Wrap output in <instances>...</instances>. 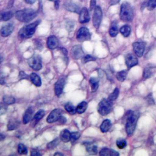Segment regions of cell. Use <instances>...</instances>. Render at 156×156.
<instances>
[{
	"instance_id": "1",
	"label": "cell",
	"mask_w": 156,
	"mask_h": 156,
	"mask_svg": "<svg viewBox=\"0 0 156 156\" xmlns=\"http://www.w3.org/2000/svg\"><path fill=\"white\" fill-rule=\"evenodd\" d=\"M139 117V113L137 112L129 110L126 112L125 116V129L128 136H131L135 129L137 120Z\"/></svg>"
},
{
	"instance_id": "2",
	"label": "cell",
	"mask_w": 156,
	"mask_h": 156,
	"mask_svg": "<svg viewBox=\"0 0 156 156\" xmlns=\"http://www.w3.org/2000/svg\"><path fill=\"white\" fill-rule=\"evenodd\" d=\"M40 22V20H37L23 27L18 32L19 38L20 39H27L30 38L35 33V29Z\"/></svg>"
},
{
	"instance_id": "3",
	"label": "cell",
	"mask_w": 156,
	"mask_h": 156,
	"mask_svg": "<svg viewBox=\"0 0 156 156\" xmlns=\"http://www.w3.org/2000/svg\"><path fill=\"white\" fill-rule=\"evenodd\" d=\"M37 16L36 11L30 8L18 10L15 13L16 19L23 23H28Z\"/></svg>"
},
{
	"instance_id": "4",
	"label": "cell",
	"mask_w": 156,
	"mask_h": 156,
	"mask_svg": "<svg viewBox=\"0 0 156 156\" xmlns=\"http://www.w3.org/2000/svg\"><path fill=\"white\" fill-rule=\"evenodd\" d=\"M120 19L124 22H130L133 18V11L130 4L127 2H124L120 7Z\"/></svg>"
},
{
	"instance_id": "5",
	"label": "cell",
	"mask_w": 156,
	"mask_h": 156,
	"mask_svg": "<svg viewBox=\"0 0 156 156\" xmlns=\"http://www.w3.org/2000/svg\"><path fill=\"white\" fill-rule=\"evenodd\" d=\"M112 102L109 101L108 99H103L98 104V111L101 115H107L112 111Z\"/></svg>"
},
{
	"instance_id": "6",
	"label": "cell",
	"mask_w": 156,
	"mask_h": 156,
	"mask_svg": "<svg viewBox=\"0 0 156 156\" xmlns=\"http://www.w3.org/2000/svg\"><path fill=\"white\" fill-rule=\"evenodd\" d=\"M28 63L30 68L35 71L40 70L42 67L41 58L40 55L35 54L28 60Z\"/></svg>"
},
{
	"instance_id": "7",
	"label": "cell",
	"mask_w": 156,
	"mask_h": 156,
	"mask_svg": "<svg viewBox=\"0 0 156 156\" xmlns=\"http://www.w3.org/2000/svg\"><path fill=\"white\" fill-rule=\"evenodd\" d=\"M76 38L79 42L88 41L91 39V34L87 27H82L77 32Z\"/></svg>"
},
{
	"instance_id": "8",
	"label": "cell",
	"mask_w": 156,
	"mask_h": 156,
	"mask_svg": "<svg viewBox=\"0 0 156 156\" xmlns=\"http://www.w3.org/2000/svg\"><path fill=\"white\" fill-rule=\"evenodd\" d=\"M102 18V12L101 8L99 6H96L94 9V13L93 15V24L96 29H98L101 23Z\"/></svg>"
},
{
	"instance_id": "9",
	"label": "cell",
	"mask_w": 156,
	"mask_h": 156,
	"mask_svg": "<svg viewBox=\"0 0 156 156\" xmlns=\"http://www.w3.org/2000/svg\"><path fill=\"white\" fill-rule=\"evenodd\" d=\"M62 110L60 108L54 109L48 115L46 119L47 122L48 123H52L57 121H58L59 118L61 117L62 115Z\"/></svg>"
},
{
	"instance_id": "10",
	"label": "cell",
	"mask_w": 156,
	"mask_h": 156,
	"mask_svg": "<svg viewBox=\"0 0 156 156\" xmlns=\"http://www.w3.org/2000/svg\"><path fill=\"white\" fill-rule=\"evenodd\" d=\"M132 46L135 55L139 57H142L145 49L144 43L141 41H136L133 43Z\"/></svg>"
},
{
	"instance_id": "11",
	"label": "cell",
	"mask_w": 156,
	"mask_h": 156,
	"mask_svg": "<svg viewBox=\"0 0 156 156\" xmlns=\"http://www.w3.org/2000/svg\"><path fill=\"white\" fill-rule=\"evenodd\" d=\"M126 64L128 69H130V68L138 64V58L136 57V55H134L133 54L129 53L126 55Z\"/></svg>"
},
{
	"instance_id": "12",
	"label": "cell",
	"mask_w": 156,
	"mask_h": 156,
	"mask_svg": "<svg viewBox=\"0 0 156 156\" xmlns=\"http://www.w3.org/2000/svg\"><path fill=\"white\" fill-rule=\"evenodd\" d=\"M65 84V79L63 77H61L58 79L54 86V91L55 93L57 96H59L63 90L64 86Z\"/></svg>"
},
{
	"instance_id": "13",
	"label": "cell",
	"mask_w": 156,
	"mask_h": 156,
	"mask_svg": "<svg viewBox=\"0 0 156 156\" xmlns=\"http://www.w3.org/2000/svg\"><path fill=\"white\" fill-rule=\"evenodd\" d=\"M90 17L88 9L86 7H83L79 13V21L80 23H86L90 21Z\"/></svg>"
},
{
	"instance_id": "14",
	"label": "cell",
	"mask_w": 156,
	"mask_h": 156,
	"mask_svg": "<svg viewBox=\"0 0 156 156\" xmlns=\"http://www.w3.org/2000/svg\"><path fill=\"white\" fill-rule=\"evenodd\" d=\"M71 55L74 59H79L83 55V52L80 45H76L73 47L71 51Z\"/></svg>"
},
{
	"instance_id": "15",
	"label": "cell",
	"mask_w": 156,
	"mask_h": 156,
	"mask_svg": "<svg viewBox=\"0 0 156 156\" xmlns=\"http://www.w3.org/2000/svg\"><path fill=\"white\" fill-rule=\"evenodd\" d=\"M13 29H14V27H13V24H10V23L7 24L1 27V30H0L1 34L2 37H7L12 33Z\"/></svg>"
},
{
	"instance_id": "16",
	"label": "cell",
	"mask_w": 156,
	"mask_h": 156,
	"mask_svg": "<svg viewBox=\"0 0 156 156\" xmlns=\"http://www.w3.org/2000/svg\"><path fill=\"white\" fill-rule=\"evenodd\" d=\"M58 45V40L54 35H51L47 40V46L50 49H55Z\"/></svg>"
},
{
	"instance_id": "17",
	"label": "cell",
	"mask_w": 156,
	"mask_h": 156,
	"mask_svg": "<svg viewBox=\"0 0 156 156\" xmlns=\"http://www.w3.org/2000/svg\"><path fill=\"white\" fill-rule=\"evenodd\" d=\"M32 114H33V109L31 107H29V108H27V109L26 110L24 115H23V123L27 124L32 119Z\"/></svg>"
},
{
	"instance_id": "18",
	"label": "cell",
	"mask_w": 156,
	"mask_h": 156,
	"mask_svg": "<svg viewBox=\"0 0 156 156\" xmlns=\"http://www.w3.org/2000/svg\"><path fill=\"white\" fill-rule=\"evenodd\" d=\"M13 15V12L8 11H0V21H8L12 18Z\"/></svg>"
},
{
	"instance_id": "19",
	"label": "cell",
	"mask_w": 156,
	"mask_h": 156,
	"mask_svg": "<svg viewBox=\"0 0 156 156\" xmlns=\"http://www.w3.org/2000/svg\"><path fill=\"white\" fill-rule=\"evenodd\" d=\"M60 140L64 143H68L71 140V133L67 129H64L60 132Z\"/></svg>"
},
{
	"instance_id": "20",
	"label": "cell",
	"mask_w": 156,
	"mask_h": 156,
	"mask_svg": "<svg viewBox=\"0 0 156 156\" xmlns=\"http://www.w3.org/2000/svg\"><path fill=\"white\" fill-rule=\"evenodd\" d=\"M30 79L32 83L36 87H40L41 85V80L40 76L35 73H32L30 74Z\"/></svg>"
},
{
	"instance_id": "21",
	"label": "cell",
	"mask_w": 156,
	"mask_h": 156,
	"mask_svg": "<svg viewBox=\"0 0 156 156\" xmlns=\"http://www.w3.org/2000/svg\"><path fill=\"white\" fill-rule=\"evenodd\" d=\"M20 126V121L15 118H12L9 121L7 124V129L9 130H12L17 129Z\"/></svg>"
},
{
	"instance_id": "22",
	"label": "cell",
	"mask_w": 156,
	"mask_h": 156,
	"mask_svg": "<svg viewBox=\"0 0 156 156\" xmlns=\"http://www.w3.org/2000/svg\"><path fill=\"white\" fill-rule=\"evenodd\" d=\"M118 32V25L116 21H114L111 23V25L109 28V34L111 37H115L117 35Z\"/></svg>"
},
{
	"instance_id": "23",
	"label": "cell",
	"mask_w": 156,
	"mask_h": 156,
	"mask_svg": "<svg viewBox=\"0 0 156 156\" xmlns=\"http://www.w3.org/2000/svg\"><path fill=\"white\" fill-rule=\"evenodd\" d=\"M111 126V121L109 119H105L100 126V130L102 132H107L110 129Z\"/></svg>"
},
{
	"instance_id": "24",
	"label": "cell",
	"mask_w": 156,
	"mask_h": 156,
	"mask_svg": "<svg viewBox=\"0 0 156 156\" xmlns=\"http://www.w3.org/2000/svg\"><path fill=\"white\" fill-rule=\"evenodd\" d=\"M91 91H95L97 90L99 87V79L96 77H91L89 80Z\"/></svg>"
},
{
	"instance_id": "25",
	"label": "cell",
	"mask_w": 156,
	"mask_h": 156,
	"mask_svg": "<svg viewBox=\"0 0 156 156\" xmlns=\"http://www.w3.org/2000/svg\"><path fill=\"white\" fill-rule=\"evenodd\" d=\"M87 108V102L85 101H82L78 104L76 107V112L79 114H82L85 112Z\"/></svg>"
},
{
	"instance_id": "26",
	"label": "cell",
	"mask_w": 156,
	"mask_h": 156,
	"mask_svg": "<svg viewBox=\"0 0 156 156\" xmlns=\"http://www.w3.org/2000/svg\"><path fill=\"white\" fill-rule=\"evenodd\" d=\"M119 31L121 32V34L124 37H127L129 36L130 32H131V28L129 25H124L123 26H122L120 29Z\"/></svg>"
},
{
	"instance_id": "27",
	"label": "cell",
	"mask_w": 156,
	"mask_h": 156,
	"mask_svg": "<svg viewBox=\"0 0 156 156\" xmlns=\"http://www.w3.org/2000/svg\"><path fill=\"white\" fill-rule=\"evenodd\" d=\"M65 9L69 11L73 12L75 13H79L80 10L79 9V7L75 4L73 3H68L65 5Z\"/></svg>"
},
{
	"instance_id": "28",
	"label": "cell",
	"mask_w": 156,
	"mask_h": 156,
	"mask_svg": "<svg viewBox=\"0 0 156 156\" xmlns=\"http://www.w3.org/2000/svg\"><path fill=\"white\" fill-rule=\"evenodd\" d=\"M65 110L70 114L73 115L76 112V108L71 102H68L65 105Z\"/></svg>"
},
{
	"instance_id": "29",
	"label": "cell",
	"mask_w": 156,
	"mask_h": 156,
	"mask_svg": "<svg viewBox=\"0 0 156 156\" xmlns=\"http://www.w3.org/2000/svg\"><path fill=\"white\" fill-rule=\"evenodd\" d=\"M3 102L6 105H10L15 102V98L10 95H5L2 98Z\"/></svg>"
},
{
	"instance_id": "30",
	"label": "cell",
	"mask_w": 156,
	"mask_h": 156,
	"mask_svg": "<svg viewBox=\"0 0 156 156\" xmlns=\"http://www.w3.org/2000/svg\"><path fill=\"white\" fill-rule=\"evenodd\" d=\"M127 75V70H122L121 71H119L116 74V78L120 82H123Z\"/></svg>"
},
{
	"instance_id": "31",
	"label": "cell",
	"mask_w": 156,
	"mask_h": 156,
	"mask_svg": "<svg viewBox=\"0 0 156 156\" xmlns=\"http://www.w3.org/2000/svg\"><path fill=\"white\" fill-rule=\"evenodd\" d=\"M86 149L87 152L91 155H95L97 154L98 148H97V146L94 144H90L87 145L86 147Z\"/></svg>"
},
{
	"instance_id": "32",
	"label": "cell",
	"mask_w": 156,
	"mask_h": 156,
	"mask_svg": "<svg viewBox=\"0 0 156 156\" xmlns=\"http://www.w3.org/2000/svg\"><path fill=\"white\" fill-rule=\"evenodd\" d=\"M152 69L153 68L151 66H146L143 71V77L145 79L149 78L152 74Z\"/></svg>"
},
{
	"instance_id": "33",
	"label": "cell",
	"mask_w": 156,
	"mask_h": 156,
	"mask_svg": "<svg viewBox=\"0 0 156 156\" xmlns=\"http://www.w3.org/2000/svg\"><path fill=\"white\" fill-rule=\"evenodd\" d=\"M119 94V89L116 87L115 88V89L113 91V92L108 96V99L109 101H110L111 102L114 101L115 100H116Z\"/></svg>"
},
{
	"instance_id": "34",
	"label": "cell",
	"mask_w": 156,
	"mask_h": 156,
	"mask_svg": "<svg viewBox=\"0 0 156 156\" xmlns=\"http://www.w3.org/2000/svg\"><path fill=\"white\" fill-rule=\"evenodd\" d=\"M44 114H45V113L43 110H42V109L39 110L35 113V115H34V119L35 121V122H37L38 121H40L41 119H42L43 117L44 116Z\"/></svg>"
},
{
	"instance_id": "35",
	"label": "cell",
	"mask_w": 156,
	"mask_h": 156,
	"mask_svg": "<svg viewBox=\"0 0 156 156\" xmlns=\"http://www.w3.org/2000/svg\"><path fill=\"white\" fill-rule=\"evenodd\" d=\"M18 152L21 155H25L27 153V149L23 144H19L18 146Z\"/></svg>"
},
{
	"instance_id": "36",
	"label": "cell",
	"mask_w": 156,
	"mask_h": 156,
	"mask_svg": "<svg viewBox=\"0 0 156 156\" xmlns=\"http://www.w3.org/2000/svg\"><path fill=\"white\" fill-rule=\"evenodd\" d=\"M146 7L148 10H153L156 7V0H149Z\"/></svg>"
},
{
	"instance_id": "37",
	"label": "cell",
	"mask_w": 156,
	"mask_h": 156,
	"mask_svg": "<svg viewBox=\"0 0 156 156\" xmlns=\"http://www.w3.org/2000/svg\"><path fill=\"white\" fill-rule=\"evenodd\" d=\"M116 145L118 148L123 149L126 146L127 143H126V141L124 139H118L116 141Z\"/></svg>"
},
{
	"instance_id": "38",
	"label": "cell",
	"mask_w": 156,
	"mask_h": 156,
	"mask_svg": "<svg viewBox=\"0 0 156 156\" xmlns=\"http://www.w3.org/2000/svg\"><path fill=\"white\" fill-rule=\"evenodd\" d=\"M58 143H59L58 140L57 138H56V139L54 140L53 141H51L50 143H49L48 144L47 147H48V149H54V147H55L58 145Z\"/></svg>"
},
{
	"instance_id": "39",
	"label": "cell",
	"mask_w": 156,
	"mask_h": 156,
	"mask_svg": "<svg viewBox=\"0 0 156 156\" xmlns=\"http://www.w3.org/2000/svg\"><path fill=\"white\" fill-rule=\"evenodd\" d=\"M99 155L101 156H108L110 155V149L108 148H103L101 150Z\"/></svg>"
},
{
	"instance_id": "40",
	"label": "cell",
	"mask_w": 156,
	"mask_h": 156,
	"mask_svg": "<svg viewBox=\"0 0 156 156\" xmlns=\"http://www.w3.org/2000/svg\"><path fill=\"white\" fill-rule=\"evenodd\" d=\"M7 110V105L4 102H0V116L4 114Z\"/></svg>"
},
{
	"instance_id": "41",
	"label": "cell",
	"mask_w": 156,
	"mask_h": 156,
	"mask_svg": "<svg viewBox=\"0 0 156 156\" xmlns=\"http://www.w3.org/2000/svg\"><path fill=\"white\" fill-rule=\"evenodd\" d=\"M96 58L91 56V55H85V57H83V60H82V62L85 63L87 62H90V61H94L95 60Z\"/></svg>"
},
{
	"instance_id": "42",
	"label": "cell",
	"mask_w": 156,
	"mask_h": 156,
	"mask_svg": "<svg viewBox=\"0 0 156 156\" xmlns=\"http://www.w3.org/2000/svg\"><path fill=\"white\" fill-rule=\"evenodd\" d=\"M80 136V133L79 132H74L71 133V139L73 140H77Z\"/></svg>"
},
{
	"instance_id": "43",
	"label": "cell",
	"mask_w": 156,
	"mask_h": 156,
	"mask_svg": "<svg viewBox=\"0 0 156 156\" xmlns=\"http://www.w3.org/2000/svg\"><path fill=\"white\" fill-rule=\"evenodd\" d=\"M96 0H91L90 2V10H94L96 6Z\"/></svg>"
},
{
	"instance_id": "44",
	"label": "cell",
	"mask_w": 156,
	"mask_h": 156,
	"mask_svg": "<svg viewBox=\"0 0 156 156\" xmlns=\"http://www.w3.org/2000/svg\"><path fill=\"white\" fill-rule=\"evenodd\" d=\"M119 155V154L117 151L113 149H110V156H118Z\"/></svg>"
},
{
	"instance_id": "45",
	"label": "cell",
	"mask_w": 156,
	"mask_h": 156,
	"mask_svg": "<svg viewBox=\"0 0 156 156\" xmlns=\"http://www.w3.org/2000/svg\"><path fill=\"white\" fill-rule=\"evenodd\" d=\"M21 79H26L27 77V76L25 74V73H24L23 71H21L20 73V76H19Z\"/></svg>"
},
{
	"instance_id": "46",
	"label": "cell",
	"mask_w": 156,
	"mask_h": 156,
	"mask_svg": "<svg viewBox=\"0 0 156 156\" xmlns=\"http://www.w3.org/2000/svg\"><path fill=\"white\" fill-rule=\"evenodd\" d=\"M58 121H60V122L61 124H65V123L66 122V119L65 117L61 116V117L59 118Z\"/></svg>"
},
{
	"instance_id": "47",
	"label": "cell",
	"mask_w": 156,
	"mask_h": 156,
	"mask_svg": "<svg viewBox=\"0 0 156 156\" xmlns=\"http://www.w3.org/2000/svg\"><path fill=\"white\" fill-rule=\"evenodd\" d=\"M30 154L32 156H37V155H41L40 153L38 152V151H32Z\"/></svg>"
},
{
	"instance_id": "48",
	"label": "cell",
	"mask_w": 156,
	"mask_h": 156,
	"mask_svg": "<svg viewBox=\"0 0 156 156\" xmlns=\"http://www.w3.org/2000/svg\"><path fill=\"white\" fill-rule=\"evenodd\" d=\"M119 1H120V0H110V5H115V4H118Z\"/></svg>"
},
{
	"instance_id": "49",
	"label": "cell",
	"mask_w": 156,
	"mask_h": 156,
	"mask_svg": "<svg viewBox=\"0 0 156 156\" xmlns=\"http://www.w3.org/2000/svg\"><path fill=\"white\" fill-rule=\"evenodd\" d=\"M54 7H55V9L56 10L58 9V8H59V1H58V0L55 1L54 2Z\"/></svg>"
},
{
	"instance_id": "50",
	"label": "cell",
	"mask_w": 156,
	"mask_h": 156,
	"mask_svg": "<svg viewBox=\"0 0 156 156\" xmlns=\"http://www.w3.org/2000/svg\"><path fill=\"white\" fill-rule=\"evenodd\" d=\"M37 0H24V1L29 4H33L34 3H35L36 2Z\"/></svg>"
},
{
	"instance_id": "51",
	"label": "cell",
	"mask_w": 156,
	"mask_h": 156,
	"mask_svg": "<svg viewBox=\"0 0 156 156\" xmlns=\"http://www.w3.org/2000/svg\"><path fill=\"white\" fill-rule=\"evenodd\" d=\"M4 83V78L1 74H0V84Z\"/></svg>"
},
{
	"instance_id": "52",
	"label": "cell",
	"mask_w": 156,
	"mask_h": 156,
	"mask_svg": "<svg viewBox=\"0 0 156 156\" xmlns=\"http://www.w3.org/2000/svg\"><path fill=\"white\" fill-rule=\"evenodd\" d=\"M61 49H62V51H63V53L65 55H67V51H66V49H65V48H62Z\"/></svg>"
},
{
	"instance_id": "53",
	"label": "cell",
	"mask_w": 156,
	"mask_h": 156,
	"mask_svg": "<svg viewBox=\"0 0 156 156\" xmlns=\"http://www.w3.org/2000/svg\"><path fill=\"white\" fill-rule=\"evenodd\" d=\"M4 138H5V136H4L3 134L0 133V141H1V140H4Z\"/></svg>"
},
{
	"instance_id": "54",
	"label": "cell",
	"mask_w": 156,
	"mask_h": 156,
	"mask_svg": "<svg viewBox=\"0 0 156 156\" xmlns=\"http://www.w3.org/2000/svg\"><path fill=\"white\" fill-rule=\"evenodd\" d=\"M54 155H63V154L60 152H56L54 154Z\"/></svg>"
},
{
	"instance_id": "55",
	"label": "cell",
	"mask_w": 156,
	"mask_h": 156,
	"mask_svg": "<svg viewBox=\"0 0 156 156\" xmlns=\"http://www.w3.org/2000/svg\"><path fill=\"white\" fill-rule=\"evenodd\" d=\"M2 57L0 56V63H1V62H2Z\"/></svg>"
},
{
	"instance_id": "56",
	"label": "cell",
	"mask_w": 156,
	"mask_h": 156,
	"mask_svg": "<svg viewBox=\"0 0 156 156\" xmlns=\"http://www.w3.org/2000/svg\"><path fill=\"white\" fill-rule=\"evenodd\" d=\"M49 1H54V2H55V1H57V0H49Z\"/></svg>"
}]
</instances>
